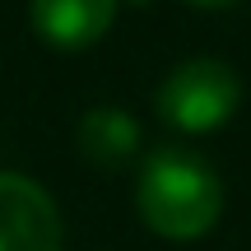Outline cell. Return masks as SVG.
Instances as JSON below:
<instances>
[{
    "label": "cell",
    "mask_w": 251,
    "mask_h": 251,
    "mask_svg": "<svg viewBox=\"0 0 251 251\" xmlns=\"http://www.w3.org/2000/svg\"><path fill=\"white\" fill-rule=\"evenodd\" d=\"M126 5H149V0H126Z\"/></svg>",
    "instance_id": "obj_7"
},
{
    "label": "cell",
    "mask_w": 251,
    "mask_h": 251,
    "mask_svg": "<svg viewBox=\"0 0 251 251\" xmlns=\"http://www.w3.org/2000/svg\"><path fill=\"white\" fill-rule=\"evenodd\" d=\"M0 251H65L56 196L14 168H0Z\"/></svg>",
    "instance_id": "obj_3"
},
{
    "label": "cell",
    "mask_w": 251,
    "mask_h": 251,
    "mask_svg": "<svg viewBox=\"0 0 251 251\" xmlns=\"http://www.w3.org/2000/svg\"><path fill=\"white\" fill-rule=\"evenodd\" d=\"M121 0H28V24L56 51H89L117 24Z\"/></svg>",
    "instance_id": "obj_4"
},
{
    "label": "cell",
    "mask_w": 251,
    "mask_h": 251,
    "mask_svg": "<svg viewBox=\"0 0 251 251\" xmlns=\"http://www.w3.org/2000/svg\"><path fill=\"white\" fill-rule=\"evenodd\" d=\"M224 177L214 163L181 144H158L144 153L135 177V214L163 242H196L224 219Z\"/></svg>",
    "instance_id": "obj_1"
},
{
    "label": "cell",
    "mask_w": 251,
    "mask_h": 251,
    "mask_svg": "<svg viewBox=\"0 0 251 251\" xmlns=\"http://www.w3.org/2000/svg\"><path fill=\"white\" fill-rule=\"evenodd\" d=\"M242 107V79L219 56L177 61L153 89V112L177 135H214Z\"/></svg>",
    "instance_id": "obj_2"
},
{
    "label": "cell",
    "mask_w": 251,
    "mask_h": 251,
    "mask_svg": "<svg viewBox=\"0 0 251 251\" xmlns=\"http://www.w3.org/2000/svg\"><path fill=\"white\" fill-rule=\"evenodd\" d=\"M140 144H144L140 117L126 107H112V102L89 107L79 117V126H75V149L93 168H121V163H130L140 153Z\"/></svg>",
    "instance_id": "obj_5"
},
{
    "label": "cell",
    "mask_w": 251,
    "mask_h": 251,
    "mask_svg": "<svg viewBox=\"0 0 251 251\" xmlns=\"http://www.w3.org/2000/svg\"><path fill=\"white\" fill-rule=\"evenodd\" d=\"M191 9H233V5H242V0H186Z\"/></svg>",
    "instance_id": "obj_6"
}]
</instances>
